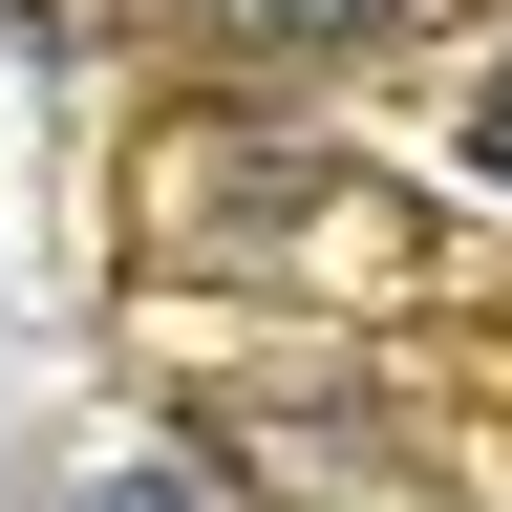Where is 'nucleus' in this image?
<instances>
[{
  "instance_id": "nucleus-1",
  "label": "nucleus",
  "mask_w": 512,
  "mask_h": 512,
  "mask_svg": "<svg viewBox=\"0 0 512 512\" xmlns=\"http://www.w3.org/2000/svg\"><path fill=\"white\" fill-rule=\"evenodd\" d=\"M214 22H235V43H363L384 0H214Z\"/></svg>"
},
{
  "instance_id": "nucleus-2",
  "label": "nucleus",
  "mask_w": 512,
  "mask_h": 512,
  "mask_svg": "<svg viewBox=\"0 0 512 512\" xmlns=\"http://www.w3.org/2000/svg\"><path fill=\"white\" fill-rule=\"evenodd\" d=\"M470 150H491V171H512V43H491V86H470Z\"/></svg>"
},
{
  "instance_id": "nucleus-3",
  "label": "nucleus",
  "mask_w": 512,
  "mask_h": 512,
  "mask_svg": "<svg viewBox=\"0 0 512 512\" xmlns=\"http://www.w3.org/2000/svg\"><path fill=\"white\" fill-rule=\"evenodd\" d=\"M86 512H214V491H192V470H128V491H86Z\"/></svg>"
}]
</instances>
